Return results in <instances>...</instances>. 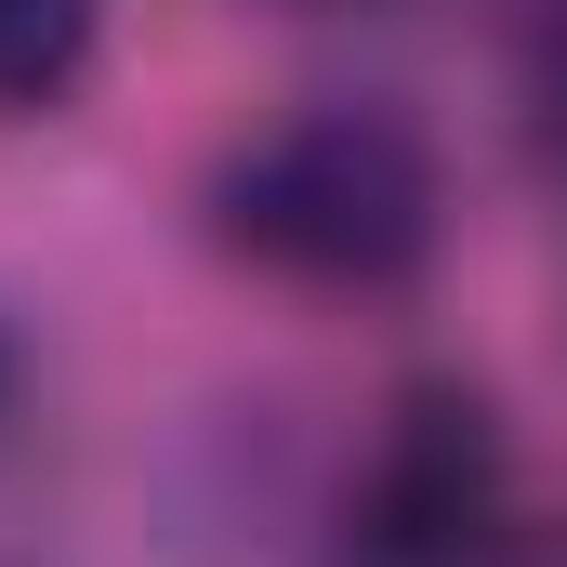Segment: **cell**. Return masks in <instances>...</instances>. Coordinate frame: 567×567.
<instances>
[{
    "label": "cell",
    "mask_w": 567,
    "mask_h": 567,
    "mask_svg": "<svg viewBox=\"0 0 567 567\" xmlns=\"http://www.w3.org/2000/svg\"><path fill=\"white\" fill-rule=\"evenodd\" d=\"M435 225H449L435 145L357 93L265 120L212 172V238L290 290H396L435 265Z\"/></svg>",
    "instance_id": "cell-1"
},
{
    "label": "cell",
    "mask_w": 567,
    "mask_h": 567,
    "mask_svg": "<svg viewBox=\"0 0 567 567\" xmlns=\"http://www.w3.org/2000/svg\"><path fill=\"white\" fill-rule=\"evenodd\" d=\"M330 567H528L515 462H502V435H488L475 396L423 383V396L383 423L370 475H357V502H343Z\"/></svg>",
    "instance_id": "cell-2"
},
{
    "label": "cell",
    "mask_w": 567,
    "mask_h": 567,
    "mask_svg": "<svg viewBox=\"0 0 567 567\" xmlns=\"http://www.w3.org/2000/svg\"><path fill=\"white\" fill-rule=\"evenodd\" d=\"M106 0H0V120H40L80 93Z\"/></svg>",
    "instance_id": "cell-3"
},
{
    "label": "cell",
    "mask_w": 567,
    "mask_h": 567,
    "mask_svg": "<svg viewBox=\"0 0 567 567\" xmlns=\"http://www.w3.org/2000/svg\"><path fill=\"white\" fill-rule=\"evenodd\" d=\"M317 13H330V0H317Z\"/></svg>",
    "instance_id": "cell-4"
},
{
    "label": "cell",
    "mask_w": 567,
    "mask_h": 567,
    "mask_svg": "<svg viewBox=\"0 0 567 567\" xmlns=\"http://www.w3.org/2000/svg\"><path fill=\"white\" fill-rule=\"evenodd\" d=\"M528 567H542V555H528Z\"/></svg>",
    "instance_id": "cell-5"
}]
</instances>
